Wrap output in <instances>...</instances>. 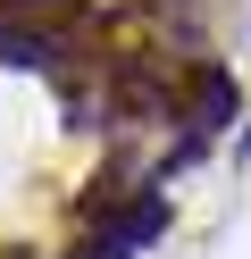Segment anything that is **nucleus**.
Instances as JSON below:
<instances>
[{"label": "nucleus", "instance_id": "obj_1", "mask_svg": "<svg viewBox=\"0 0 251 259\" xmlns=\"http://www.w3.org/2000/svg\"><path fill=\"white\" fill-rule=\"evenodd\" d=\"M92 226H100V234H92V251H84V259H134L142 242L167 234V184H159V176H151V184H134L126 201L92 209Z\"/></svg>", "mask_w": 251, "mask_h": 259}, {"label": "nucleus", "instance_id": "obj_2", "mask_svg": "<svg viewBox=\"0 0 251 259\" xmlns=\"http://www.w3.org/2000/svg\"><path fill=\"white\" fill-rule=\"evenodd\" d=\"M184 92H193V101H184V117H193V134H201V142L226 134V125L243 117V92H234V75L218 67V59H201V67L184 75Z\"/></svg>", "mask_w": 251, "mask_h": 259}, {"label": "nucleus", "instance_id": "obj_3", "mask_svg": "<svg viewBox=\"0 0 251 259\" xmlns=\"http://www.w3.org/2000/svg\"><path fill=\"white\" fill-rule=\"evenodd\" d=\"M67 42L50 34V25H0V67H25V75H50V84L67 92Z\"/></svg>", "mask_w": 251, "mask_h": 259}, {"label": "nucleus", "instance_id": "obj_4", "mask_svg": "<svg viewBox=\"0 0 251 259\" xmlns=\"http://www.w3.org/2000/svg\"><path fill=\"white\" fill-rule=\"evenodd\" d=\"M76 9H84V0H0V25H50V17H76Z\"/></svg>", "mask_w": 251, "mask_h": 259}]
</instances>
